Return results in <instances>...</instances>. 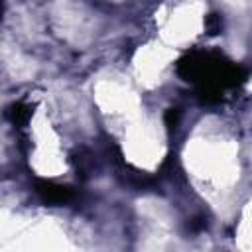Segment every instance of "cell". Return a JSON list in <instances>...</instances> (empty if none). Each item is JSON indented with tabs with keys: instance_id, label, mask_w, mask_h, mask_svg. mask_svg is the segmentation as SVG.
I'll list each match as a JSON object with an SVG mask.
<instances>
[{
	"instance_id": "6da1fadb",
	"label": "cell",
	"mask_w": 252,
	"mask_h": 252,
	"mask_svg": "<svg viewBox=\"0 0 252 252\" xmlns=\"http://www.w3.org/2000/svg\"><path fill=\"white\" fill-rule=\"evenodd\" d=\"M175 69L183 81L195 85L197 96L207 104L219 102L224 91L238 89L248 75L244 67L213 49H193L185 53Z\"/></svg>"
},
{
	"instance_id": "7a4b0ae2",
	"label": "cell",
	"mask_w": 252,
	"mask_h": 252,
	"mask_svg": "<svg viewBox=\"0 0 252 252\" xmlns=\"http://www.w3.org/2000/svg\"><path fill=\"white\" fill-rule=\"evenodd\" d=\"M33 189H35L37 197L47 205H65L75 199V191L71 187L59 185V183L47 181V179H35Z\"/></svg>"
},
{
	"instance_id": "3957f363",
	"label": "cell",
	"mask_w": 252,
	"mask_h": 252,
	"mask_svg": "<svg viewBox=\"0 0 252 252\" xmlns=\"http://www.w3.org/2000/svg\"><path fill=\"white\" fill-rule=\"evenodd\" d=\"M30 116H32V108L26 102H14L8 106V118L16 126H24L30 120Z\"/></svg>"
},
{
	"instance_id": "277c9868",
	"label": "cell",
	"mask_w": 252,
	"mask_h": 252,
	"mask_svg": "<svg viewBox=\"0 0 252 252\" xmlns=\"http://www.w3.org/2000/svg\"><path fill=\"white\" fill-rule=\"evenodd\" d=\"M205 28H207V32H209L211 35L220 33V32H222V20H220V16H219V14H209V16L205 18Z\"/></svg>"
},
{
	"instance_id": "5b68a950",
	"label": "cell",
	"mask_w": 252,
	"mask_h": 252,
	"mask_svg": "<svg viewBox=\"0 0 252 252\" xmlns=\"http://www.w3.org/2000/svg\"><path fill=\"white\" fill-rule=\"evenodd\" d=\"M175 120H177V108H167V112H165V122H167V126L173 128V126H175Z\"/></svg>"
}]
</instances>
